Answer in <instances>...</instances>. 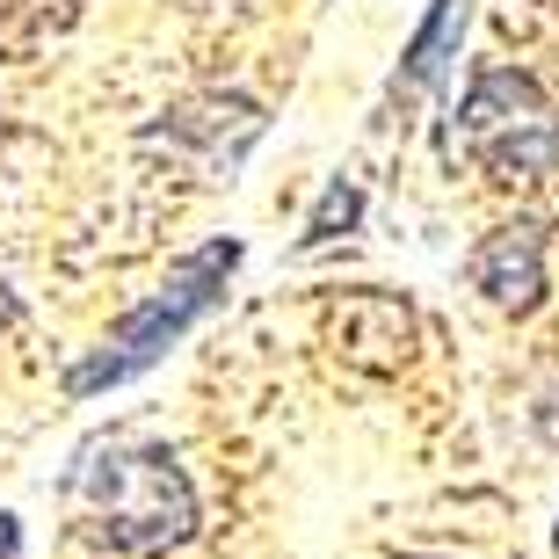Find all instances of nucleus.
I'll return each instance as SVG.
<instances>
[{
	"label": "nucleus",
	"instance_id": "obj_1",
	"mask_svg": "<svg viewBox=\"0 0 559 559\" xmlns=\"http://www.w3.org/2000/svg\"><path fill=\"white\" fill-rule=\"evenodd\" d=\"M73 516L95 545L131 559H160L175 545L197 538V487L175 465L167 443H145V436H109V443H87L73 479Z\"/></svg>",
	"mask_w": 559,
	"mask_h": 559
},
{
	"label": "nucleus",
	"instance_id": "obj_2",
	"mask_svg": "<svg viewBox=\"0 0 559 559\" xmlns=\"http://www.w3.org/2000/svg\"><path fill=\"white\" fill-rule=\"evenodd\" d=\"M240 270V240H211V248L182 254L175 270H167V284L145 298V306H131L117 328L103 334V349L81 356L73 371H66V393L87 400V393H103V385H124V378L153 371L175 342H182L197 320H204L218 298H226V276Z\"/></svg>",
	"mask_w": 559,
	"mask_h": 559
},
{
	"label": "nucleus",
	"instance_id": "obj_3",
	"mask_svg": "<svg viewBox=\"0 0 559 559\" xmlns=\"http://www.w3.org/2000/svg\"><path fill=\"white\" fill-rule=\"evenodd\" d=\"M457 145H465V160H479L495 182H538V175L559 167V109L545 103V87L531 81V73L487 66V73L465 87Z\"/></svg>",
	"mask_w": 559,
	"mask_h": 559
},
{
	"label": "nucleus",
	"instance_id": "obj_4",
	"mask_svg": "<svg viewBox=\"0 0 559 559\" xmlns=\"http://www.w3.org/2000/svg\"><path fill=\"white\" fill-rule=\"evenodd\" d=\"M334 342H342V356L364 364V371H393V364H407V349H415V312L400 306L393 290H356V298H342V312H334Z\"/></svg>",
	"mask_w": 559,
	"mask_h": 559
},
{
	"label": "nucleus",
	"instance_id": "obj_5",
	"mask_svg": "<svg viewBox=\"0 0 559 559\" xmlns=\"http://www.w3.org/2000/svg\"><path fill=\"white\" fill-rule=\"evenodd\" d=\"M473 284L501 312H531L545 298V240L538 226H501L473 248Z\"/></svg>",
	"mask_w": 559,
	"mask_h": 559
},
{
	"label": "nucleus",
	"instance_id": "obj_6",
	"mask_svg": "<svg viewBox=\"0 0 559 559\" xmlns=\"http://www.w3.org/2000/svg\"><path fill=\"white\" fill-rule=\"evenodd\" d=\"M457 29H465V8H457V0H436L429 22L415 29V44H407V59H400V81H393V103H400V109H407L421 87L443 73V51L457 44Z\"/></svg>",
	"mask_w": 559,
	"mask_h": 559
},
{
	"label": "nucleus",
	"instance_id": "obj_7",
	"mask_svg": "<svg viewBox=\"0 0 559 559\" xmlns=\"http://www.w3.org/2000/svg\"><path fill=\"white\" fill-rule=\"evenodd\" d=\"M356 218H364V197H356L349 182H334L328 197H320V211H312V226H306V248H320V240H334V233H349Z\"/></svg>",
	"mask_w": 559,
	"mask_h": 559
},
{
	"label": "nucleus",
	"instance_id": "obj_8",
	"mask_svg": "<svg viewBox=\"0 0 559 559\" xmlns=\"http://www.w3.org/2000/svg\"><path fill=\"white\" fill-rule=\"evenodd\" d=\"M15 552H22V523L0 516V559H15Z\"/></svg>",
	"mask_w": 559,
	"mask_h": 559
},
{
	"label": "nucleus",
	"instance_id": "obj_9",
	"mask_svg": "<svg viewBox=\"0 0 559 559\" xmlns=\"http://www.w3.org/2000/svg\"><path fill=\"white\" fill-rule=\"evenodd\" d=\"M8 312H15V298H8V276H0V328H8Z\"/></svg>",
	"mask_w": 559,
	"mask_h": 559
},
{
	"label": "nucleus",
	"instance_id": "obj_10",
	"mask_svg": "<svg viewBox=\"0 0 559 559\" xmlns=\"http://www.w3.org/2000/svg\"><path fill=\"white\" fill-rule=\"evenodd\" d=\"M552 552H559V531H552Z\"/></svg>",
	"mask_w": 559,
	"mask_h": 559
}]
</instances>
